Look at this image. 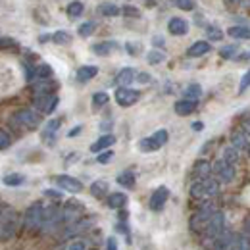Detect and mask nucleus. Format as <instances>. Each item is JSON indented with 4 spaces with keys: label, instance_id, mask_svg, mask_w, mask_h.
<instances>
[{
    "label": "nucleus",
    "instance_id": "obj_30",
    "mask_svg": "<svg viewBox=\"0 0 250 250\" xmlns=\"http://www.w3.org/2000/svg\"><path fill=\"white\" fill-rule=\"evenodd\" d=\"M139 150L141 152H156V150H160V146L154 143L152 137H146V139H141L139 141Z\"/></svg>",
    "mask_w": 250,
    "mask_h": 250
},
{
    "label": "nucleus",
    "instance_id": "obj_49",
    "mask_svg": "<svg viewBox=\"0 0 250 250\" xmlns=\"http://www.w3.org/2000/svg\"><path fill=\"white\" fill-rule=\"evenodd\" d=\"M67 250H87V245H85V241H75V243L69 245Z\"/></svg>",
    "mask_w": 250,
    "mask_h": 250
},
{
    "label": "nucleus",
    "instance_id": "obj_12",
    "mask_svg": "<svg viewBox=\"0 0 250 250\" xmlns=\"http://www.w3.org/2000/svg\"><path fill=\"white\" fill-rule=\"evenodd\" d=\"M63 219V212L60 208H44V214H42V227H52V225H58Z\"/></svg>",
    "mask_w": 250,
    "mask_h": 250
},
{
    "label": "nucleus",
    "instance_id": "obj_16",
    "mask_svg": "<svg viewBox=\"0 0 250 250\" xmlns=\"http://www.w3.org/2000/svg\"><path fill=\"white\" fill-rule=\"evenodd\" d=\"M60 125H62V120H60V118L50 120L48 124L44 125V129H42V139H44L48 145H52V143L56 141V131L60 129Z\"/></svg>",
    "mask_w": 250,
    "mask_h": 250
},
{
    "label": "nucleus",
    "instance_id": "obj_15",
    "mask_svg": "<svg viewBox=\"0 0 250 250\" xmlns=\"http://www.w3.org/2000/svg\"><path fill=\"white\" fill-rule=\"evenodd\" d=\"M210 50H212L210 42H206V41H196V42H192V44L188 46L187 56H188V58H200V56L208 54Z\"/></svg>",
    "mask_w": 250,
    "mask_h": 250
},
{
    "label": "nucleus",
    "instance_id": "obj_25",
    "mask_svg": "<svg viewBox=\"0 0 250 250\" xmlns=\"http://www.w3.org/2000/svg\"><path fill=\"white\" fill-rule=\"evenodd\" d=\"M106 202H108L110 208L120 210V208H124L125 204H127V194H124V192H112V194H108Z\"/></svg>",
    "mask_w": 250,
    "mask_h": 250
},
{
    "label": "nucleus",
    "instance_id": "obj_59",
    "mask_svg": "<svg viewBox=\"0 0 250 250\" xmlns=\"http://www.w3.org/2000/svg\"><path fill=\"white\" fill-rule=\"evenodd\" d=\"M247 56H249V58H250V52H249V54H247Z\"/></svg>",
    "mask_w": 250,
    "mask_h": 250
},
{
    "label": "nucleus",
    "instance_id": "obj_40",
    "mask_svg": "<svg viewBox=\"0 0 250 250\" xmlns=\"http://www.w3.org/2000/svg\"><path fill=\"white\" fill-rule=\"evenodd\" d=\"M152 139H154V143H156L158 146L162 148V146H164V145L169 141V135H167V131H166V129H158L156 133L152 135Z\"/></svg>",
    "mask_w": 250,
    "mask_h": 250
},
{
    "label": "nucleus",
    "instance_id": "obj_17",
    "mask_svg": "<svg viewBox=\"0 0 250 250\" xmlns=\"http://www.w3.org/2000/svg\"><path fill=\"white\" fill-rule=\"evenodd\" d=\"M135 69L133 67H124L118 75H116V79H114V83L118 85V89H124V87H127V85H131L133 81H135Z\"/></svg>",
    "mask_w": 250,
    "mask_h": 250
},
{
    "label": "nucleus",
    "instance_id": "obj_48",
    "mask_svg": "<svg viewBox=\"0 0 250 250\" xmlns=\"http://www.w3.org/2000/svg\"><path fill=\"white\" fill-rule=\"evenodd\" d=\"M122 14H125V16H133V18H139V10H137L135 6H124V8H122Z\"/></svg>",
    "mask_w": 250,
    "mask_h": 250
},
{
    "label": "nucleus",
    "instance_id": "obj_7",
    "mask_svg": "<svg viewBox=\"0 0 250 250\" xmlns=\"http://www.w3.org/2000/svg\"><path fill=\"white\" fill-rule=\"evenodd\" d=\"M16 122L18 124H21L25 129H37L39 124H41V118H39V114L35 112V110H20L18 114H16Z\"/></svg>",
    "mask_w": 250,
    "mask_h": 250
},
{
    "label": "nucleus",
    "instance_id": "obj_46",
    "mask_svg": "<svg viewBox=\"0 0 250 250\" xmlns=\"http://www.w3.org/2000/svg\"><path fill=\"white\" fill-rule=\"evenodd\" d=\"M112 158H114V152H112V150H106V152H100V154L96 156V162H98V164H102V166H106Z\"/></svg>",
    "mask_w": 250,
    "mask_h": 250
},
{
    "label": "nucleus",
    "instance_id": "obj_52",
    "mask_svg": "<svg viewBox=\"0 0 250 250\" xmlns=\"http://www.w3.org/2000/svg\"><path fill=\"white\" fill-rule=\"evenodd\" d=\"M135 79L141 81V83H148L150 81V75L148 73H139V75H135Z\"/></svg>",
    "mask_w": 250,
    "mask_h": 250
},
{
    "label": "nucleus",
    "instance_id": "obj_27",
    "mask_svg": "<svg viewBox=\"0 0 250 250\" xmlns=\"http://www.w3.org/2000/svg\"><path fill=\"white\" fill-rule=\"evenodd\" d=\"M106 192H108V181H104V179H98L91 185V194L94 198H102Z\"/></svg>",
    "mask_w": 250,
    "mask_h": 250
},
{
    "label": "nucleus",
    "instance_id": "obj_8",
    "mask_svg": "<svg viewBox=\"0 0 250 250\" xmlns=\"http://www.w3.org/2000/svg\"><path fill=\"white\" fill-rule=\"evenodd\" d=\"M54 181H56L58 187L67 190V192H81L83 190V183L79 179L71 177V175H56Z\"/></svg>",
    "mask_w": 250,
    "mask_h": 250
},
{
    "label": "nucleus",
    "instance_id": "obj_24",
    "mask_svg": "<svg viewBox=\"0 0 250 250\" xmlns=\"http://www.w3.org/2000/svg\"><path fill=\"white\" fill-rule=\"evenodd\" d=\"M98 12H100L102 16H106V18L122 16V8L116 6V4H112V2H102V4H98Z\"/></svg>",
    "mask_w": 250,
    "mask_h": 250
},
{
    "label": "nucleus",
    "instance_id": "obj_51",
    "mask_svg": "<svg viewBox=\"0 0 250 250\" xmlns=\"http://www.w3.org/2000/svg\"><path fill=\"white\" fill-rule=\"evenodd\" d=\"M81 131H83V125H77V127H73V129L67 133V137H69V139H73V137H77Z\"/></svg>",
    "mask_w": 250,
    "mask_h": 250
},
{
    "label": "nucleus",
    "instance_id": "obj_32",
    "mask_svg": "<svg viewBox=\"0 0 250 250\" xmlns=\"http://www.w3.org/2000/svg\"><path fill=\"white\" fill-rule=\"evenodd\" d=\"M83 12H85V4H83V2H69V4H67V16H69L71 20L79 18Z\"/></svg>",
    "mask_w": 250,
    "mask_h": 250
},
{
    "label": "nucleus",
    "instance_id": "obj_13",
    "mask_svg": "<svg viewBox=\"0 0 250 250\" xmlns=\"http://www.w3.org/2000/svg\"><path fill=\"white\" fill-rule=\"evenodd\" d=\"M167 31L175 35V37H183L188 33V21L183 18H171L167 21Z\"/></svg>",
    "mask_w": 250,
    "mask_h": 250
},
{
    "label": "nucleus",
    "instance_id": "obj_50",
    "mask_svg": "<svg viewBox=\"0 0 250 250\" xmlns=\"http://www.w3.org/2000/svg\"><path fill=\"white\" fill-rule=\"evenodd\" d=\"M106 250H118V241H116V237H110V239L106 241Z\"/></svg>",
    "mask_w": 250,
    "mask_h": 250
},
{
    "label": "nucleus",
    "instance_id": "obj_22",
    "mask_svg": "<svg viewBox=\"0 0 250 250\" xmlns=\"http://www.w3.org/2000/svg\"><path fill=\"white\" fill-rule=\"evenodd\" d=\"M233 239H235V235H233L231 231H227V229H225L218 239L214 241V250H229L231 243H233Z\"/></svg>",
    "mask_w": 250,
    "mask_h": 250
},
{
    "label": "nucleus",
    "instance_id": "obj_55",
    "mask_svg": "<svg viewBox=\"0 0 250 250\" xmlns=\"http://www.w3.org/2000/svg\"><path fill=\"white\" fill-rule=\"evenodd\" d=\"M152 42H154L156 46H162V48H164V44H166V42H164V37H154Z\"/></svg>",
    "mask_w": 250,
    "mask_h": 250
},
{
    "label": "nucleus",
    "instance_id": "obj_56",
    "mask_svg": "<svg viewBox=\"0 0 250 250\" xmlns=\"http://www.w3.org/2000/svg\"><path fill=\"white\" fill-rule=\"evenodd\" d=\"M202 127H204V125L200 124V122H194V124H192V129H194V131H200Z\"/></svg>",
    "mask_w": 250,
    "mask_h": 250
},
{
    "label": "nucleus",
    "instance_id": "obj_28",
    "mask_svg": "<svg viewBox=\"0 0 250 250\" xmlns=\"http://www.w3.org/2000/svg\"><path fill=\"white\" fill-rule=\"evenodd\" d=\"M118 183L125 188H133L135 187V173L131 171V169H127V171H122L120 175H118Z\"/></svg>",
    "mask_w": 250,
    "mask_h": 250
},
{
    "label": "nucleus",
    "instance_id": "obj_26",
    "mask_svg": "<svg viewBox=\"0 0 250 250\" xmlns=\"http://www.w3.org/2000/svg\"><path fill=\"white\" fill-rule=\"evenodd\" d=\"M2 183H4L6 187H20V185L25 183V177H23L21 173H8V175H4Z\"/></svg>",
    "mask_w": 250,
    "mask_h": 250
},
{
    "label": "nucleus",
    "instance_id": "obj_29",
    "mask_svg": "<svg viewBox=\"0 0 250 250\" xmlns=\"http://www.w3.org/2000/svg\"><path fill=\"white\" fill-rule=\"evenodd\" d=\"M229 250H250V239L245 235H235Z\"/></svg>",
    "mask_w": 250,
    "mask_h": 250
},
{
    "label": "nucleus",
    "instance_id": "obj_5",
    "mask_svg": "<svg viewBox=\"0 0 250 250\" xmlns=\"http://www.w3.org/2000/svg\"><path fill=\"white\" fill-rule=\"evenodd\" d=\"M139 98H141V93L135 91V89H129V87L116 89V102H118L122 108H129V106L137 104Z\"/></svg>",
    "mask_w": 250,
    "mask_h": 250
},
{
    "label": "nucleus",
    "instance_id": "obj_54",
    "mask_svg": "<svg viewBox=\"0 0 250 250\" xmlns=\"http://www.w3.org/2000/svg\"><path fill=\"white\" fill-rule=\"evenodd\" d=\"M44 194H46V196H52V198H60V192H58V190H52V188H46Z\"/></svg>",
    "mask_w": 250,
    "mask_h": 250
},
{
    "label": "nucleus",
    "instance_id": "obj_11",
    "mask_svg": "<svg viewBox=\"0 0 250 250\" xmlns=\"http://www.w3.org/2000/svg\"><path fill=\"white\" fill-rule=\"evenodd\" d=\"M83 210H85V206L81 204V202H77V200H69L67 204H65V210L63 212V219H67L71 225L79 219V216L83 214Z\"/></svg>",
    "mask_w": 250,
    "mask_h": 250
},
{
    "label": "nucleus",
    "instance_id": "obj_44",
    "mask_svg": "<svg viewBox=\"0 0 250 250\" xmlns=\"http://www.w3.org/2000/svg\"><path fill=\"white\" fill-rule=\"evenodd\" d=\"M249 87H250V69L245 71V75H243V79H241V83H239V94H243Z\"/></svg>",
    "mask_w": 250,
    "mask_h": 250
},
{
    "label": "nucleus",
    "instance_id": "obj_41",
    "mask_svg": "<svg viewBox=\"0 0 250 250\" xmlns=\"http://www.w3.org/2000/svg\"><path fill=\"white\" fill-rule=\"evenodd\" d=\"M108 100H110V96H108V93H104V91L93 94V106H94V108H102V106H104Z\"/></svg>",
    "mask_w": 250,
    "mask_h": 250
},
{
    "label": "nucleus",
    "instance_id": "obj_20",
    "mask_svg": "<svg viewBox=\"0 0 250 250\" xmlns=\"http://www.w3.org/2000/svg\"><path fill=\"white\" fill-rule=\"evenodd\" d=\"M120 44L116 41H104V42H98V44H93V52L96 56H110L114 50H118Z\"/></svg>",
    "mask_w": 250,
    "mask_h": 250
},
{
    "label": "nucleus",
    "instance_id": "obj_33",
    "mask_svg": "<svg viewBox=\"0 0 250 250\" xmlns=\"http://www.w3.org/2000/svg\"><path fill=\"white\" fill-rule=\"evenodd\" d=\"M190 196H192V198H208L206 187H204L202 181H194V183L190 185Z\"/></svg>",
    "mask_w": 250,
    "mask_h": 250
},
{
    "label": "nucleus",
    "instance_id": "obj_47",
    "mask_svg": "<svg viewBox=\"0 0 250 250\" xmlns=\"http://www.w3.org/2000/svg\"><path fill=\"white\" fill-rule=\"evenodd\" d=\"M8 146H10V135H8V131L0 129V150H4Z\"/></svg>",
    "mask_w": 250,
    "mask_h": 250
},
{
    "label": "nucleus",
    "instance_id": "obj_19",
    "mask_svg": "<svg viewBox=\"0 0 250 250\" xmlns=\"http://www.w3.org/2000/svg\"><path fill=\"white\" fill-rule=\"evenodd\" d=\"M196 106H198V100H187V98H183V100H177L175 102L173 110H175L177 116H188V114H192L196 110Z\"/></svg>",
    "mask_w": 250,
    "mask_h": 250
},
{
    "label": "nucleus",
    "instance_id": "obj_14",
    "mask_svg": "<svg viewBox=\"0 0 250 250\" xmlns=\"http://www.w3.org/2000/svg\"><path fill=\"white\" fill-rule=\"evenodd\" d=\"M116 145V137L114 135H102L98 141H94L93 145H91V152L94 154H100V152H106V148H110V146H114Z\"/></svg>",
    "mask_w": 250,
    "mask_h": 250
},
{
    "label": "nucleus",
    "instance_id": "obj_53",
    "mask_svg": "<svg viewBox=\"0 0 250 250\" xmlns=\"http://www.w3.org/2000/svg\"><path fill=\"white\" fill-rule=\"evenodd\" d=\"M2 46H16V41L14 39H0V48Z\"/></svg>",
    "mask_w": 250,
    "mask_h": 250
},
{
    "label": "nucleus",
    "instance_id": "obj_1",
    "mask_svg": "<svg viewBox=\"0 0 250 250\" xmlns=\"http://www.w3.org/2000/svg\"><path fill=\"white\" fill-rule=\"evenodd\" d=\"M218 210H216V206L212 204V202H204L202 206H200V210L190 218V229L192 231H204V227L208 225V221H210V218L216 214Z\"/></svg>",
    "mask_w": 250,
    "mask_h": 250
},
{
    "label": "nucleus",
    "instance_id": "obj_21",
    "mask_svg": "<svg viewBox=\"0 0 250 250\" xmlns=\"http://www.w3.org/2000/svg\"><path fill=\"white\" fill-rule=\"evenodd\" d=\"M96 73H98V67L96 65H81L77 69L75 77H77L79 83H87V81H91V79L96 77Z\"/></svg>",
    "mask_w": 250,
    "mask_h": 250
},
{
    "label": "nucleus",
    "instance_id": "obj_43",
    "mask_svg": "<svg viewBox=\"0 0 250 250\" xmlns=\"http://www.w3.org/2000/svg\"><path fill=\"white\" fill-rule=\"evenodd\" d=\"M206 35H208V41H221L223 39V33H221L218 25H208Z\"/></svg>",
    "mask_w": 250,
    "mask_h": 250
},
{
    "label": "nucleus",
    "instance_id": "obj_18",
    "mask_svg": "<svg viewBox=\"0 0 250 250\" xmlns=\"http://www.w3.org/2000/svg\"><path fill=\"white\" fill-rule=\"evenodd\" d=\"M194 175H196V181H204L208 177H212V164L206 162V160H198L194 164Z\"/></svg>",
    "mask_w": 250,
    "mask_h": 250
},
{
    "label": "nucleus",
    "instance_id": "obj_3",
    "mask_svg": "<svg viewBox=\"0 0 250 250\" xmlns=\"http://www.w3.org/2000/svg\"><path fill=\"white\" fill-rule=\"evenodd\" d=\"M42 214H44V206L41 204V202H35L29 206V210L25 212V227L27 229H39V227H42Z\"/></svg>",
    "mask_w": 250,
    "mask_h": 250
},
{
    "label": "nucleus",
    "instance_id": "obj_37",
    "mask_svg": "<svg viewBox=\"0 0 250 250\" xmlns=\"http://www.w3.org/2000/svg\"><path fill=\"white\" fill-rule=\"evenodd\" d=\"M237 52H239V44H227V46H223V48L219 50V56H221L223 60H229V58H235Z\"/></svg>",
    "mask_w": 250,
    "mask_h": 250
},
{
    "label": "nucleus",
    "instance_id": "obj_6",
    "mask_svg": "<svg viewBox=\"0 0 250 250\" xmlns=\"http://www.w3.org/2000/svg\"><path fill=\"white\" fill-rule=\"evenodd\" d=\"M58 106V96L56 94H44V96H35V108L41 114H52Z\"/></svg>",
    "mask_w": 250,
    "mask_h": 250
},
{
    "label": "nucleus",
    "instance_id": "obj_10",
    "mask_svg": "<svg viewBox=\"0 0 250 250\" xmlns=\"http://www.w3.org/2000/svg\"><path fill=\"white\" fill-rule=\"evenodd\" d=\"M249 145H250L249 133H247L243 127L233 129V133H231V146H235L237 150H247Z\"/></svg>",
    "mask_w": 250,
    "mask_h": 250
},
{
    "label": "nucleus",
    "instance_id": "obj_31",
    "mask_svg": "<svg viewBox=\"0 0 250 250\" xmlns=\"http://www.w3.org/2000/svg\"><path fill=\"white\" fill-rule=\"evenodd\" d=\"M239 158H241V154H239V150L235 148V146H227L225 150H223V162H227V164H231V166H235L237 162H239Z\"/></svg>",
    "mask_w": 250,
    "mask_h": 250
},
{
    "label": "nucleus",
    "instance_id": "obj_42",
    "mask_svg": "<svg viewBox=\"0 0 250 250\" xmlns=\"http://www.w3.org/2000/svg\"><path fill=\"white\" fill-rule=\"evenodd\" d=\"M35 75L41 77V79H48V77L52 75V67H50L48 63H42V65L35 67Z\"/></svg>",
    "mask_w": 250,
    "mask_h": 250
},
{
    "label": "nucleus",
    "instance_id": "obj_58",
    "mask_svg": "<svg viewBox=\"0 0 250 250\" xmlns=\"http://www.w3.org/2000/svg\"><path fill=\"white\" fill-rule=\"evenodd\" d=\"M247 150H249V156H250V145H249V148H247Z\"/></svg>",
    "mask_w": 250,
    "mask_h": 250
},
{
    "label": "nucleus",
    "instance_id": "obj_35",
    "mask_svg": "<svg viewBox=\"0 0 250 250\" xmlns=\"http://www.w3.org/2000/svg\"><path fill=\"white\" fill-rule=\"evenodd\" d=\"M202 183H204V187H206V194H208V198H210V196H216V194L219 192V183L216 181V179L208 177V179H204Z\"/></svg>",
    "mask_w": 250,
    "mask_h": 250
},
{
    "label": "nucleus",
    "instance_id": "obj_36",
    "mask_svg": "<svg viewBox=\"0 0 250 250\" xmlns=\"http://www.w3.org/2000/svg\"><path fill=\"white\" fill-rule=\"evenodd\" d=\"M200 96H202V89H200V85H196V83L188 85L187 89H185V98H187V100H198Z\"/></svg>",
    "mask_w": 250,
    "mask_h": 250
},
{
    "label": "nucleus",
    "instance_id": "obj_34",
    "mask_svg": "<svg viewBox=\"0 0 250 250\" xmlns=\"http://www.w3.org/2000/svg\"><path fill=\"white\" fill-rule=\"evenodd\" d=\"M94 31H96V23H94V21H85V23H81V25H79V29H77L79 37H83V39L91 37Z\"/></svg>",
    "mask_w": 250,
    "mask_h": 250
},
{
    "label": "nucleus",
    "instance_id": "obj_38",
    "mask_svg": "<svg viewBox=\"0 0 250 250\" xmlns=\"http://www.w3.org/2000/svg\"><path fill=\"white\" fill-rule=\"evenodd\" d=\"M166 60V54L162 52V50H150L148 54H146V62L152 63V65H156V63H162Z\"/></svg>",
    "mask_w": 250,
    "mask_h": 250
},
{
    "label": "nucleus",
    "instance_id": "obj_2",
    "mask_svg": "<svg viewBox=\"0 0 250 250\" xmlns=\"http://www.w3.org/2000/svg\"><path fill=\"white\" fill-rule=\"evenodd\" d=\"M225 231V216L221 214V212H216L212 218H210V221H208V225L204 227V237L206 239H210V241H216L219 235Z\"/></svg>",
    "mask_w": 250,
    "mask_h": 250
},
{
    "label": "nucleus",
    "instance_id": "obj_39",
    "mask_svg": "<svg viewBox=\"0 0 250 250\" xmlns=\"http://www.w3.org/2000/svg\"><path fill=\"white\" fill-rule=\"evenodd\" d=\"M50 39H52L56 44H69V42H71V35L67 31H56Z\"/></svg>",
    "mask_w": 250,
    "mask_h": 250
},
{
    "label": "nucleus",
    "instance_id": "obj_45",
    "mask_svg": "<svg viewBox=\"0 0 250 250\" xmlns=\"http://www.w3.org/2000/svg\"><path fill=\"white\" fill-rule=\"evenodd\" d=\"M175 6H177V8H181V10H185V12H192V10L196 8V4H194V2H190V0H177V2H175Z\"/></svg>",
    "mask_w": 250,
    "mask_h": 250
},
{
    "label": "nucleus",
    "instance_id": "obj_4",
    "mask_svg": "<svg viewBox=\"0 0 250 250\" xmlns=\"http://www.w3.org/2000/svg\"><path fill=\"white\" fill-rule=\"evenodd\" d=\"M212 173H216V177L221 183H231L235 179V166H231V164H227L223 160H218L212 166Z\"/></svg>",
    "mask_w": 250,
    "mask_h": 250
},
{
    "label": "nucleus",
    "instance_id": "obj_23",
    "mask_svg": "<svg viewBox=\"0 0 250 250\" xmlns=\"http://www.w3.org/2000/svg\"><path fill=\"white\" fill-rule=\"evenodd\" d=\"M227 35L239 41H249L250 39V27L249 25H233L227 29Z\"/></svg>",
    "mask_w": 250,
    "mask_h": 250
},
{
    "label": "nucleus",
    "instance_id": "obj_57",
    "mask_svg": "<svg viewBox=\"0 0 250 250\" xmlns=\"http://www.w3.org/2000/svg\"><path fill=\"white\" fill-rule=\"evenodd\" d=\"M48 39H50V37H48V35H42V37H41V39H39V41H41V42H48Z\"/></svg>",
    "mask_w": 250,
    "mask_h": 250
},
{
    "label": "nucleus",
    "instance_id": "obj_9",
    "mask_svg": "<svg viewBox=\"0 0 250 250\" xmlns=\"http://www.w3.org/2000/svg\"><path fill=\"white\" fill-rule=\"evenodd\" d=\"M167 198H169V188L167 187H158L154 192H152V196H150V210L152 212H160L164 206H166V202H167Z\"/></svg>",
    "mask_w": 250,
    "mask_h": 250
}]
</instances>
